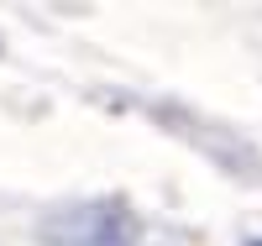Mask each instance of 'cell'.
Wrapping results in <instances>:
<instances>
[{"instance_id": "obj_1", "label": "cell", "mask_w": 262, "mask_h": 246, "mask_svg": "<svg viewBox=\"0 0 262 246\" xmlns=\"http://www.w3.org/2000/svg\"><path fill=\"white\" fill-rule=\"evenodd\" d=\"M137 215L126 199H79L42 215L37 241L42 246H131L137 241Z\"/></svg>"}, {"instance_id": "obj_2", "label": "cell", "mask_w": 262, "mask_h": 246, "mask_svg": "<svg viewBox=\"0 0 262 246\" xmlns=\"http://www.w3.org/2000/svg\"><path fill=\"white\" fill-rule=\"evenodd\" d=\"M247 246H262V241H247Z\"/></svg>"}]
</instances>
